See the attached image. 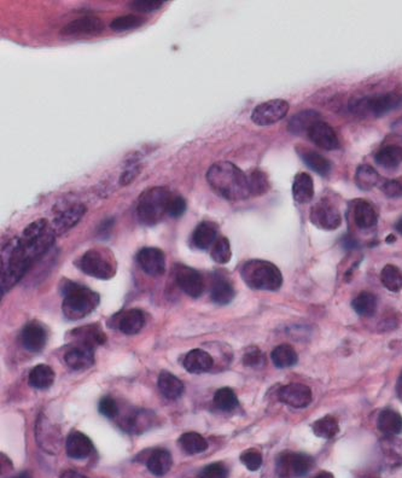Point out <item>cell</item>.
<instances>
[{"mask_svg":"<svg viewBox=\"0 0 402 478\" xmlns=\"http://www.w3.org/2000/svg\"><path fill=\"white\" fill-rule=\"evenodd\" d=\"M206 178L213 191L226 201H243L250 196L248 175L231 162L221 161L213 164Z\"/></svg>","mask_w":402,"mask_h":478,"instance_id":"cell-1","label":"cell"},{"mask_svg":"<svg viewBox=\"0 0 402 478\" xmlns=\"http://www.w3.org/2000/svg\"><path fill=\"white\" fill-rule=\"evenodd\" d=\"M33 261L24 251L19 237L12 238L1 248V269H0V283L1 295L16 285L33 266Z\"/></svg>","mask_w":402,"mask_h":478,"instance_id":"cell-2","label":"cell"},{"mask_svg":"<svg viewBox=\"0 0 402 478\" xmlns=\"http://www.w3.org/2000/svg\"><path fill=\"white\" fill-rule=\"evenodd\" d=\"M64 296L62 310L69 320H80L91 315L99 305V295L86 286L64 281L61 287Z\"/></svg>","mask_w":402,"mask_h":478,"instance_id":"cell-3","label":"cell"},{"mask_svg":"<svg viewBox=\"0 0 402 478\" xmlns=\"http://www.w3.org/2000/svg\"><path fill=\"white\" fill-rule=\"evenodd\" d=\"M173 196L174 193L164 186L146 188L137 204L136 215L139 224L150 227L157 225L164 215H168L169 203Z\"/></svg>","mask_w":402,"mask_h":478,"instance_id":"cell-4","label":"cell"},{"mask_svg":"<svg viewBox=\"0 0 402 478\" xmlns=\"http://www.w3.org/2000/svg\"><path fill=\"white\" fill-rule=\"evenodd\" d=\"M241 276L254 290L276 291L283 284L279 268L265 260H249L241 269Z\"/></svg>","mask_w":402,"mask_h":478,"instance_id":"cell-5","label":"cell"},{"mask_svg":"<svg viewBox=\"0 0 402 478\" xmlns=\"http://www.w3.org/2000/svg\"><path fill=\"white\" fill-rule=\"evenodd\" d=\"M56 236L49 221L39 219L24 229L19 240L28 258L35 263L53 247Z\"/></svg>","mask_w":402,"mask_h":478,"instance_id":"cell-6","label":"cell"},{"mask_svg":"<svg viewBox=\"0 0 402 478\" xmlns=\"http://www.w3.org/2000/svg\"><path fill=\"white\" fill-rule=\"evenodd\" d=\"M78 266L87 276L108 281L116 273L117 263L108 249H89L80 258Z\"/></svg>","mask_w":402,"mask_h":478,"instance_id":"cell-7","label":"cell"},{"mask_svg":"<svg viewBox=\"0 0 402 478\" xmlns=\"http://www.w3.org/2000/svg\"><path fill=\"white\" fill-rule=\"evenodd\" d=\"M401 104L402 94L388 92V94H376L372 97L351 100L349 108L351 113L356 115H361V116L372 115V116L379 118L398 109Z\"/></svg>","mask_w":402,"mask_h":478,"instance_id":"cell-8","label":"cell"},{"mask_svg":"<svg viewBox=\"0 0 402 478\" xmlns=\"http://www.w3.org/2000/svg\"><path fill=\"white\" fill-rule=\"evenodd\" d=\"M313 465L312 457L288 450L281 453L277 458V475L281 478L304 477L312 470Z\"/></svg>","mask_w":402,"mask_h":478,"instance_id":"cell-9","label":"cell"},{"mask_svg":"<svg viewBox=\"0 0 402 478\" xmlns=\"http://www.w3.org/2000/svg\"><path fill=\"white\" fill-rule=\"evenodd\" d=\"M289 103L284 99H272L259 104L253 110L252 120L257 126H270L286 118Z\"/></svg>","mask_w":402,"mask_h":478,"instance_id":"cell-10","label":"cell"},{"mask_svg":"<svg viewBox=\"0 0 402 478\" xmlns=\"http://www.w3.org/2000/svg\"><path fill=\"white\" fill-rule=\"evenodd\" d=\"M311 221L322 230H336L341 225V213L330 200L323 198L312 206Z\"/></svg>","mask_w":402,"mask_h":478,"instance_id":"cell-11","label":"cell"},{"mask_svg":"<svg viewBox=\"0 0 402 478\" xmlns=\"http://www.w3.org/2000/svg\"><path fill=\"white\" fill-rule=\"evenodd\" d=\"M86 211H87V208L84 203L68 204L58 211L51 222L56 235H64L68 231L74 229L75 226L78 225L80 220L84 218Z\"/></svg>","mask_w":402,"mask_h":478,"instance_id":"cell-12","label":"cell"},{"mask_svg":"<svg viewBox=\"0 0 402 478\" xmlns=\"http://www.w3.org/2000/svg\"><path fill=\"white\" fill-rule=\"evenodd\" d=\"M174 277H175L179 287L186 295L197 299L203 294L204 281L202 278L201 273L196 271L195 268L187 267L184 265H177Z\"/></svg>","mask_w":402,"mask_h":478,"instance_id":"cell-13","label":"cell"},{"mask_svg":"<svg viewBox=\"0 0 402 478\" xmlns=\"http://www.w3.org/2000/svg\"><path fill=\"white\" fill-rule=\"evenodd\" d=\"M137 261L141 269L151 277H159L166 272V255L159 248L146 247L137 254Z\"/></svg>","mask_w":402,"mask_h":478,"instance_id":"cell-14","label":"cell"},{"mask_svg":"<svg viewBox=\"0 0 402 478\" xmlns=\"http://www.w3.org/2000/svg\"><path fill=\"white\" fill-rule=\"evenodd\" d=\"M279 401L294 408H304L312 402V390L301 383H291L278 391Z\"/></svg>","mask_w":402,"mask_h":478,"instance_id":"cell-15","label":"cell"},{"mask_svg":"<svg viewBox=\"0 0 402 478\" xmlns=\"http://www.w3.org/2000/svg\"><path fill=\"white\" fill-rule=\"evenodd\" d=\"M104 22L98 17L86 16L76 19L66 24L61 29L63 37H75V35H99L103 33Z\"/></svg>","mask_w":402,"mask_h":478,"instance_id":"cell-16","label":"cell"},{"mask_svg":"<svg viewBox=\"0 0 402 478\" xmlns=\"http://www.w3.org/2000/svg\"><path fill=\"white\" fill-rule=\"evenodd\" d=\"M309 139L323 150H336L340 148V141L336 132L326 122L319 121L311 127L307 133Z\"/></svg>","mask_w":402,"mask_h":478,"instance_id":"cell-17","label":"cell"},{"mask_svg":"<svg viewBox=\"0 0 402 478\" xmlns=\"http://www.w3.org/2000/svg\"><path fill=\"white\" fill-rule=\"evenodd\" d=\"M94 351L92 348L76 343L64 355L67 365L75 371L89 369L94 365Z\"/></svg>","mask_w":402,"mask_h":478,"instance_id":"cell-18","label":"cell"},{"mask_svg":"<svg viewBox=\"0 0 402 478\" xmlns=\"http://www.w3.org/2000/svg\"><path fill=\"white\" fill-rule=\"evenodd\" d=\"M66 450L73 459H86L92 453L94 445L82 432H71L67 439Z\"/></svg>","mask_w":402,"mask_h":478,"instance_id":"cell-19","label":"cell"},{"mask_svg":"<svg viewBox=\"0 0 402 478\" xmlns=\"http://www.w3.org/2000/svg\"><path fill=\"white\" fill-rule=\"evenodd\" d=\"M21 339L24 347L29 352H40L46 344V331L40 324L30 323L24 328Z\"/></svg>","mask_w":402,"mask_h":478,"instance_id":"cell-20","label":"cell"},{"mask_svg":"<svg viewBox=\"0 0 402 478\" xmlns=\"http://www.w3.org/2000/svg\"><path fill=\"white\" fill-rule=\"evenodd\" d=\"M218 239V225L211 221H202L197 225L191 237V243L193 247L200 250H207Z\"/></svg>","mask_w":402,"mask_h":478,"instance_id":"cell-21","label":"cell"},{"mask_svg":"<svg viewBox=\"0 0 402 478\" xmlns=\"http://www.w3.org/2000/svg\"><path fill=\"white\" fill-rule=\"evenodd\" d=\"M184 367L191 373H203L211 370L214 365L213 357L202 349H193L186 354L183 361Z\"/></svg>","mask_w":402,"mask_h":478,"instance_id":"cell-22","label":"cell"},{"mask_svg":"<svg viewBox=\"0 0 402 478\" xmlns=\"http://www.w3.org/2000/svg\"><path fill=\"white\" fill-rule=\"evenodd\" d=\"M292 196L299 204H306L314 197V184L312 177L307 173H299L292 184Z\"/></svg>","mask_w":402,"mask_h":478,"instance_id":"cell-23","label":"cell"},{"mask_svg":"<svg viewBox=\"0 0 402 478\" xmlns=\"http://www.w3.org/2000/svg\"><path fill=\"white\" fill-rule=\"evenodd\" d=\"M144 325H146V315L141 310H127L125 313H122L117 323L119 330L130 336L141 333Z\"/></svg>","mask_w":402,"mask_h":478,"instance_id":"cell-24","label":"cell"},{"mask_svg":"<svg viewBox=\"0 0 402 478\" xmlns=\"http://www.w3.org/2000/svg\"><path fill=\"white\" fill-rule=\"evenodd\" d=\"M319 121H322V116H320V114L318 112L304 110V112L296 114L295 116L291 118L288 130L292 134L299 136V134H304V133H308L311 127Z\"/></svg>","mask_w":402,"mask_h":478,"instance_id":"cell-25","label":"cell"},{"mask_svg":"<svg viewBox=\"0 0 402 478\" xmlns=\"http://www.w3.org/2000/svg\"><path fill=\"white\" fill-rule=\"evenodd\" d=\"M76 343L86 346V347L92 348L97 346H102L105 342V333L94 325H86L84 328H78L73 333Z\"/></svg>","mask_w":402,"mask_h":478,"instance_id":"cell-26","label":"cell"},{"mask_svg":"<svg viewBox=\"0 0 402 478\" xmlns=\"http://www.w3.org/2000/svg\"><path fill=\"white\" fill-rule=\"evenodd\" d=\"M377 427L381 432L388 436L399 435L402 432V417L396 411L384 409L379 413Z\"/></svg>","mask_w":402,"mask_h":478,"instance_id":"cell-27","label":"cell"},{"mask_svg":"<svg viewBox=\"0 0 402 478\" xmlns=\"http://www.w3.org/2000/svg\"><path fill=\"white\" fill-rule=\"evenodd\" d=\"M173 464L172 454L167 450H156L150 454L146 466L151 474L162 477L168 472Z\"/></svg>","mask_w":402,"mask_h":478,"instance_id":"cell-28","label":"cell"},{"mask_svg":"<svg viewBox=\"0 0 402 478\" xmlns=\"http://www.w3.org/2000/svg\"><path fill=\"white\" fill-rule=\"evenodd\" d=\"M377 213L374 206L366 201H356L354 204V221L356 226L362 230L372 229L377 225Z\"/></svg>","mask_w":402,"mask_h":478,"instance_id":"cell-29","label":"cell"},{"mask_svg":"<svg viewBox=\"0 0 402 478\" xmlns=\"http://www.w3.org/2000/svg\"><path fill=\"white\" fill-rule=\"evenodd\" d=\"M234 295L236 292L231 281L222 276H218L211 286V300L214 301L216 305H229V302L234 300Z\"/></svg>","mask_w":402,"mask_h":478,"instance_id":"cell-30","label":"cell"},{"mask_svg":"<svg viewBox=\"0 0 402 478\" xmlns=\"http://www.w3.org/2000/svg\"><path fill=\"white\" fill-rule=\"evenodd\" d=\"M159 389L164 398L177 400L183 395V382L169 372H162L159 377Z\"/></svg>","mask_w":402,"mask_h":478,"instance_id":"cell-31","label":"cell"},{"mask_svg":"<svg viewBox=\"0 0 402 478\" xmlns=\"http://www.w3.org/2000/svg\"><path fill=\"white\" fill-rule=\"evenodd\" d=\"M53 382H55V372L50 366L40 364L35 366L29 373V384L37 389H47L53 384Z\"/></svg>","mask_w":402,"mask_h":478,"instance_id":"cell-32","label":"cell"},{"mask_svg":"<svg viewBox=\"0 0 402 478\" xmlns=\"http://www.w3.org/2000/svg\"><path fill=\"white\" fill-rule=\"evenodd\" d=\"M272 361L278 369H286L294 366L299 357L297 353L290 344H281L273 349L271 354Z\"/></svg>","mask_w":402,"mask_h":478,"instance_id":"cell-33","label":"cell"},{"mask_svg":"<svg viewBox=\"0 0 402 478\" xmlns=\"http://www.w3.org/2000/svg\"><path fill=\"white\" fill-rule=\"evenodd\" d=\"M302 159L309 168L322 177H328L331 172V162L328 159H325L323 155H320L319 152L307 149L302 152Z\"/></svg>","mask_w":402,"mask_h":478,"instance_id":"cell-34","label":"cell"},{"mask_svg":"<svg viewBox=\"0 0 402 478\" xmlns=\"http://www.w3.org/2000/svg\"><path fill=\"white\" fill-rule=\"evenodd\" d=\"M376 162L384 168H396L402 163V148L388 145L376 154Z\"/></svg>","mask_w":402,"mask_h":478,"instance_id":"cell-35","label":"cell"},{"mask_svg":"<svg viewBox=\"0 0 402 478\" xmlns=\"http://www.w3.org/2000/svg\"><path fill=\"white\" fill-rule=\"evenodd\" d=\"M351 306L361 317H372L377 310V299L374 294L364 291L356 296Z\"/></svg>","mask_w":402,"mask_h":478,"instance_id":"cell-36","label":"cell"},{"mask_svg":"<svg viewBox=\"0 0 402 478\" xmlns=\"http://www.w3.org/2000/svg\"><path fill=\"white\" fill-rule=\"evenodd\" d=\"M312 429H313V432L317 436L325 439V440L333 439L340 432L338 422H337L336 418L332 417V416H325V417L320 418L317 422H314Z\"/></svg>","mask_w":402,"mask_h":478,"instance_id":"cell-37","label":"cell"},{"mask_svg":"<svg viewBox=\"0 0 402 478\" xmlns=\"http://www.w3.org/2000/svg\"><path fill=\"white\" fill-rule=\"evenodd\" d=\"M179 443L189 454H200L208 448V442L197 432H186L180 437Z\"/></svg>","mask_w":402,"mask_h":478,"instance_id":"cell-38","label":"cell"},{"mask_svg":"<svg viewBox=\"0 0 402 478\" xmlns=\"http://www.w3.org/2000/svg\"><path fill=\"white\" fill-rule=\"evenodd\" d=\"M379 182V174L369 164L360 166L356 173V183L358 188L364 191H369Z\"/></svg>","mask_w":402,"mask_h":478,"instance_id":"cell-39","label":"cell"},{"mask_svg":"<svg viewBox=\"0 0 402 478\" xmlns=\"http://www.w3.org/2000/svg\"><path fill=\"white\" fill-rule=\"evenodd\" d=\"M146 19L143 16H138V15H125V16H120L112 21L110 24V28L114 32H127V30H133V29L139 28L143 24H146Z\"/></svg>","mask_w":402,"mask_h":478,"instance_id":"cell-40","label":"cell"},{"mask_svg":"<svg viewBox=\"0 0 402 478\" xmlns=\"http://www.w3.org/2000/svg\"><path fill=\"white\" fill-rule=\"evenodd\" d=\"M381 281L389 291L398 292L402 289V273L396 266L387 265L381 272Z\"/></svg>","mask_w":402,"mask_h":478,"instance_id":"cell-41","label":"cell"},{"mask_svg":"<svg viewBox=\"0 0 402 478\" xmlns=\"http://www.w3.org/2000/svg\"><path fill=\"white\" fill-rule=\"evenodd\" d=\"M248 182L250 196H261L270 190V182L267 178V174L260 169H254L253 172L249 174Z\"/></svg>","mask_w":402,"mask_h":478,"instance_id":"cell-42","label":"cell"},{"mask_svg":"<svg viewBox=\"0 0 402 478\" xmlns=\"http://www.w3.org/2000/svg\"><path fill=\"white\" fill-rule=\"evenodd\" d=\"M214 405L220 411L229 412L238 406V398L234 391L229 388H221L214 395Z\"/></svg>","mask_w":402,"mask_h":478,"instance_id":"cell-43","label":"cell"},{"mask_svg":"<svg viewBox=\"0 0 402 478\" xmlns=\"http://www.w3.org/2000/svg\"><path fill=\"white\" fill-rule=\"evenodd\" d=\"M211 256L216 263H220V265L229 263L232 256L229 239L226 237H219L216 239V243L211 248Z\"/></svg>","mask_w":402,"mask_h":478,"instance_id":"cell-44","label":"cell"},{"mask_svg":"<svg viewBox=\"0 0 402 478\" xmlns=\"http://www.w3.org/2000/svg\"><path fill=\"white\" fill-rule=\"evenodd\" d=\"M243 364L253 369H261L266 365V357L259 348L250 347L244 354Z\"/></svg>","mask_w":402,"mask_h":478,"instance_id":"cell-45","label":"cell"},{"mask_svg":"<svg viewBox=\"0 0 402 478\" xmlns=\"http://www.w3.org/2000/svg\"><path fill=\"white\" fill-rule=\"evenodd\" d=\"M164 4V1L161 0H136L130 3V8L141 14H151L161 9Z\"/></svg>","mask_w":402,"mask_h":478,"instance_id":"cell-46","label":"cell"},{"mask_svg":"<svg viewBox=\"0 0 402 478\" xmlns=\"http://www.w3.org/2000/svg\"><path fill=\"white\" fill-rule=\"evenodd\" d=\"M241 461L250 471H257V470L261 468L262 465L261 453L256 450H245L241 455Z\"/></svg>","mask_w":402,"mask_h":478,"instance_id":"cell-47","label":"cell"},{"mask_svg":"<svg viewBox=\"0 0 402 478\" xmlns=\"http://www.w3.org/2000/svg\"><path fill=\"white\" fill-rule=\"evenodd\" d=\"M229 471L221 463H214L208 465L204 469L202 470L198 478H227Z\"/></svg>","mask_w":402,"mask_h":478,"instance_id":"cell-48","label":"cell"},{"mask_svg":"<svg viewBox=\"0 0 402 478\" xmlns=\"http://www.w3.org/2000/svg\"><path fill=\"white\" fill-rule=\"evenodd\" d=\"M186 209L187 203L185 198L179 196V195H174L172 201L169 203L168 215L173 219H178L185 214Z\"/></svg>","mask_w":402,"mask_h":478,"instance_id":"cell-49","label":"cell"},{"mask_svg":"<svg viewBox=\"0 0 402 478\" xmlns=\"http://www.w3.org/2000/svg\"><path fill=\"white\" fill-rule=\"evenodd\" d=\"M99 412L108 418H115L119 413V407L115 400L112 398H103L99 402Z\"/></svg>","mask_w":402,"mask_h":478,"instance_id":"cell-50","label":"cell"},{"mask_svg":"<svg viewBox=\"0 0 402 478\" xmlns=\"http://www.w3.org/2000/svg\"><path fill=\"white\" fill-rule=\"evenodd\" d=\"M382 191L389 198H399L402 196V182L388 180L383 184Z\"/></svg>","mask_w":402,"mask_h":478,"instance_id":"cell-51","label":"cell"},{"mask_svg":"<svg viewBox=\"0 0 402 478\" xmlns=\"http://www.w3.org/2000/svg\"><path fill=\"white\" fill-rule=\"evenodd\" d=\"M141 172V166H139V164H132L131 167L125 169V172L122 173L121 177H120V184H121L122 186H126L128 184L132 183Z\"/></svg>","mask_w":402,"mask_h":478,"instance_id":"cell-52","label":"cell"},{"mask_svg":"<svg viewBox=\"0 0 402 478\" xmlns=\"http://www.w3.org/2000/svg\"><path fill=\"white\" fill-rule=\"evenodd\" d=\"M112 225H114V219L112 218H109L107 220H104L101 227H99V235L108 236L110 233V231H112Z\"/></svg>","mask_w":402,"mask_h":478,"instance_id":"cell-53","label":"cell"},{"mask_svg":"<svg viewBox=\"0 0 402 478\" xmlns=\"http://www.w3.org/2000/svg\"><path fill=\"white\" fill-rule=\"evenodd\" d=\"M61 478H87L84 475L79 474L76 471H73V470H68V471H64L63 474L61 475Z\"/></svg>","mask_w":402,"mask_h":478,"instance_id":"cell-54","label":"cell"},{"mask_svg":"<svg viewBox=\"0 0 402 478\" xmlns=\"http://www.w3.org/2000/svg\"><path fill=\"white\" fill-rule=\"evenodd\" d=\"M396 393H398L399 398L402 401V372L399 377L398 384H396Z\"/></svg>","mask_w":402,"mask_h":478,"instance_id":"cell-55","label":"cell"},{"mask_svg":"<svg viewBox=\"0 0 402 478\" xmlns=\"http://www.w3.org/2000/svg\"><path fill=\"white\" fill-rule=\"evenodd\" d=\"M11 478H33L32 477V475L29 474V472H27V471H24V472H21V474L17 475V476H14V477Z\"/></svg>","mask_w":402,"mask_h":478,"instance_id":"cell-56","label":"cell"},{"mask_svg":"<svg viewBox=\"0 0 402 478\" xmlns=\"http://www.w3.org/2000/svg\"><path fill=\"white\" fill-rule=\"evenodd\" d=\"M315 478H335L333 477V475L330 474V472H322V474H319L318 476Z\"/></svg>","mask_w":402,"mask_h":478,"instance_id":"cell-57","label":"cell"},{"mask_svg":"<svg viewBox=\"0 0 402 478\" xmlns=\"http://www.w3.org/2000/svg\"><path fill=\"white\" fill-rule=\"evenodd\" d=\"M395 229H396V231L400 232V233L402 235V218L399 219L398 222H396V225H395Z\"/></svg>","mask_w":402,"mask_h":478,"instance_id":"cell-58","label":"cell"},{"mask_svg":"<svg viewBox=\"0 0 402 478\" xmlns=\"http://www.w3.org/2000/svg\"><path fill=\"white\" fill-rule=\"evenodd\" d=\"M395 240V237L394 236H388V239H387V242L388 243H390V242H394Z\"/></svg>","mask_w":402,"mask_h":478,"instance_id":"cell-59","label":"cell"},{"mask_svg":"<svg viewBox=\"0 0 402 478\" xmlns=\"http://www.w3.org/2000/svg\"><path fill=\"white\" fill-rule=\"evenodd\" d=\"M362 478H378L377 476H374V475H365L364 477Z\"/></svg>","mask_w":402,"mask_h":478,"instance_id":"cell-60","label":"cell"}]
</instances>
